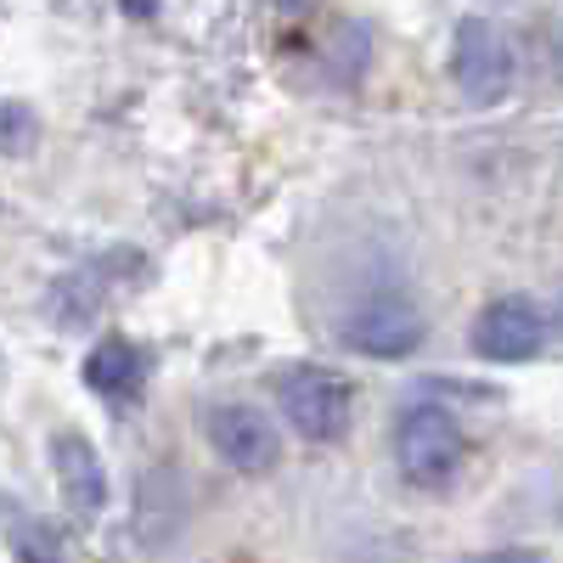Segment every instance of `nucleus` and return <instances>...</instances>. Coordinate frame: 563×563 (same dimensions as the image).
<instances>
[{
  "label": "nucleus",
  "instance_id": "obj_6",
  "mask_svg": "<svg viewBox=\"0 0 563 563\" xmlns=\"http://www.w3.org/2000/svg\"><path fill=\"white\" fill-rule=\"evenodd\" d=\"M547 344V321L530 299L507 294V299H490L474 321V350L496 366H519V361H536Z\"/></svg>",
  "mask_w": 563,
  "mask_h": 563
},
{
  "label": "nucleus",
  "instance_id": "obj_9",
  "mask_svg": "<svg viewBox=\"0 0 563 563\" xmlns=\"http://www.w3.org/2000/svg\"><path fill=\"white\" fill-rule=\"evenodd\" d=\"M29 141H34V119H29L23 108L0 102V153H23Z\"/></svg>",
  "mask_w": 563,
  "mask_h": 563
},
{
  "label": "nucleus",
  "instance_id": "obj_5",
  "mask_svg": "<svg viewBox=\"0 0 563 563\" xmlns=\"http://www.w3.org/2000/svg\"><path fill=\"white\" fill-rule=\"evenodd\" d=\"M203 434L214 445V456L238 474H271L282 462V440H276V422L260 406H214Z\"/></svg>",
  "mask_w": 563,
  "mask_h": 563
},
{
  "label": "nucleus",
  "instance_id": "obj_8",
  "mask_svg": "<svg viewBox=\"0 0 563 563\" xmlns=\"http://www.w3.org/2000/svg\"><path fill=\"white\" fill-rule=\"evenodd\" d=\"M85 384L97 395H108V400L135 395L141 389V355L124 339H102L97 350H90V361H85Z\"/></svg>",
  "mask_w": 563,
  "mask_h": 563
},
{
  "label": "nucleus",
  "instance_id": "obj_1",
  "mask_svg": "<svg viewBox=\"0 0 563 563\" xmlns=\"http://www.w3.org/2000/svg\"><path fill=\"white\" fill-rule=\"evenodd\" d=\"M462 429H456V411L445 406H411L400 422H395V462L400 474L417 485V490H445L462 467Z\"/></svg>",
  "mask_w": 563,
  "mask_h": 563
},
{
  "label": "nucleus",
  "instance_id": "obj_7",
  "mask_svg": "<svg viewBox=\"0 0 563 563\" xmlns=\"http://www.w3.org/2000/svg\"><path fill=\"white\" fill-rule=\"evenodd\" d=\"M52 467H57V490L79 519H97L108 507V467L85 434H57L52 440Z\"/></svg>",
  "mask_w": 563,
  "mask_h": 563
},
{
  "label": "nucleus",
  "instance_id": "obj_4",
  "mask_svg": "<svg viewBox=\"0 0 563 563\" xmlns=\"http://www.w3.org/2000/svg\"><path fill=\"white\" fill-rule=\"evenodd\" d=\"M422 310L406 299V294H378V299H366L344 316V344L366 361H400L422 344Z\"/></svg>",
  "mask_w": 563,
  "mask_h": 563
},
{
  "label": "nucleus",
  "instance_id": "obj_11",
  "mask_svg": "<svg viewBox=\"0 0 563 563\" xmlns=\"http://www.w3.org/2000/svg\"><path fill=\"white\" fill-rule=\"evenodd\" d=\"M541 321H552L547 333H558V339H563V276H558V288H552V299H547V316H541Z\"/></svg>",
  "mask_w": 563,
  "mask_h": 563
},
{
  "label": "nucleus",
  "instance_id": "obj_10",
  "mask_svg": "<svg viewBox=\"0 0 563 563\" xmlns=\"http://www.w3.org/2000/svg\"><path fill=\"white\" fill-rule=\"evenodd\" d=\"M462 563H547V552H536V547H496V552H474Z\"/></svg>",
  "mask_w": 563,
  "mask_h": 563
},
{
  "label": "nucleus",
  "instance_id": "obj_3",
  "mask_svg": "<svg viewBox=\"0 0 563 563\" xmlns=\"http://www.w3.org/2000/svg\"><path fill=\"white\" fill-rule=\"evenodd\" d=\"M282 417L310 440V445H339L355 422V400L350 384L339 372H321V366H299L282 378Z\"/></svg>",
  "mask_w": 563,
  "mask_h": 563
},
{
  "label": "nucleus",
  "instance_id": "obj_2",
  "mask_svg": "<svg viewBox=\"0 0 563 563\" xmlns=\"http://www.w3.org/2000/svg\"><path fill=\"white\" fill-rule=\"evenodd\" d=\"M451 68H456V90H462L474 108H496L507 90H512V79H519L512 40H507L490 18H462V23H456Z\"/></svg>",
  "mask_w": 563,
  "mask_h": 563
},
{
  "label": "nucleus",
  "instance_id": "obj_12",
  "mask_svg": "<svg viewBox=\"0 0 563 563\" xmlns=\"http://www.w3.org/2000/svg\"><path fill=\"white\" fill-rule=\"evenodd\" d=\"M558 63H563V40H558Z\"/></svg>",
  "mask_w": 563,
  "mask_h": 563
}]
</instances>
